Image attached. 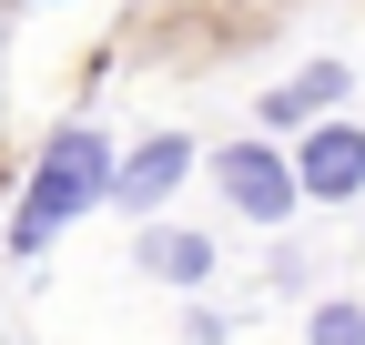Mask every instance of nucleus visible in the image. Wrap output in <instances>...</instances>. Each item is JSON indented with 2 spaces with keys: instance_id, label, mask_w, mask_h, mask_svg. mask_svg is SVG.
I'll use <instances>...</instances> for the list:
<instances>
[{
  "instance_id": "nucleus-1",
  "label": "nucleus",
  "mask_w": 365,
  "mask_h": 345,
  "mask_svg": "<svg viewBox=\"0 0 365 345\" xmlns=\"http://www.w3.org/2000/svg\"><path fill=\"white\" fill-rule=\"evenodd\" d=\"M91 203H112V133H102V122H61V133L41 143V163H31V183H21L0 244L31 264V254H51V234L81 224Z\"/></svg>"
},
{
  "instance_id": "nucleus-2",
  "label": "nucleus",
  "mask_w": 365,
  "mask_h": 345,
  "mask_svg": "<svg viewBox=\"0 0 365 345\" xmlns=\"http://www.w3.org/2000/svg\"><path fill=\"white\" fill-rule=\"evenodd\" d=\"M213 193L234 203L244 224H264V234H284V224H294V203H304L294 153L274 143V133H234V143H213Z\"/></svg>"
},
{
  "instance_id": "nucleus-3",
  "label": "nucleus",
  "mask_w": 365,
  "mask_h": 345,
  "mask_svg": "<svg viewBox=\"0 0 365 345\" xmlns=\"http://www.w3.org/2000/svg\"><path fill=\"white\" fill-rule=\"evenodd\" d=\"M284 153H294V183H304V203H355V193H365V122H355V112L304 122Z\"/></svg>"
},
{
  "instance_id": "nucleus-4",
  "label": "nucleus",
  "mask_w": 365,
  "mask_h": 345,
  "mask_svg": "<svg viewBox=\"0 0 365 345\" xmlns=\"http://www.w3.org/2000/svg\"><path fill=\"white\" fill-rule=\"evenodd\" d=\"M182 172H193V133H143L132 153H112V213L153 224V213L182 193Z\"/></svg>"
},
{
  "instance_id": "nucleus-5",
  "label": "nucleus",
  "mask_w": 365,
  "mask_h": 345,
  "mask_svg": "<svg viewBox=\"0 0 365 345\" xmlns=\"http://www.w3.org/2000/svg\"><path fill=\"white\" fill-rule=\"evenodd\" d=\"M345 102H355V61H335V51H325V61H304L294 81H274V92L254 102V133L294 143L304 122H325V112H345Z\"/></svg>"
},
{
  "instance_id": "nucleus-6",
  "label": "nucleus",
  "mask_w": 365,
  "mask_h": 345,
  "mask_svg": "<svg viewBox=\"0 0 365 345\" xmlns=\"http://www.w3.org/2000/svg\"><path fill=\"white\" fill-rule=\"evenodd\" d=\"M132 264H143L153 284H173V294H203L223 254H213V234H203V224H163V213H153L143 244H132Z\"/></svg>"
},
{
  "instance_id": "nucleus-7",
  "label": "nucleus",
  "mask_w": 365,
  "mask_h": 345,
  "mask_svg": "<svg viewBox=\"0 0 365 345\" xmlns=\"http://www.w3.org/2000/svg\"><path fill=\"white\" fill-rule=\"evenodd\" d=\"M304 335H314V345H365V305H345V294H335V305H314Z\"/></svg>"
},
{
  "instance_id": "nucleus-8",
  "label": "nucleus",
  "mask_w": 365,
  "mask_h": 345,
  "mask_svg": "<svg viewBox=\"0 0 365 345\" xmlns=\"http://www.w3.org/2000/svg\"><path fill=\"white\" fill-rule=\"evenodd\" d=\"M31 11H41V0H31Z\"/></svg>"
}]
</instances>
